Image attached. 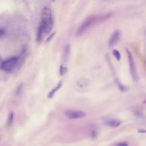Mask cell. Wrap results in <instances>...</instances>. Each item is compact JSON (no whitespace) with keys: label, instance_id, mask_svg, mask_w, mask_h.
<instances>
[{"label":"cell","instance_id":"ba28073f","mask_svg":"<svg viewBox=\"0 0 146 146\" xmlns=\"http://www.w3.org/2000/svg\"><path fill=\"white\" fill-rule=\"evenodd\" d=\"M121 122L117 119H111L106 122V124L107 126L112 128H116L119 126Z\"/></svg>","mask_w":146,"mask_h":146},{"label":"cell","instance_id":"2e32d148","mask_svg":"<svg viewBox=\"0 0 146 146\" xmlns=\"http://www.w3.org/2000/svg\"><path fill=\"white\" fill-rule=\"evenodd\" d=\"M14 114L13 112L10 113V115L8 117V122H7V125L8 126H11L12 124L13 123V119H14Z\"/></svg>","mask_w":146,"mask_h":146},{"label":"cell","instance_id":"7402d4cb","mask_svg":"<svg viewBox=\"0 0 146 146\" xmlns=\"http://www.w3.org/2000/svg\"><path fill=\"white\" fill-rule=\"evenodd\" d=\"M137 132L139 133H141V134H145L146 133V130L143 129H141L138 130Z\"/></svg>","mask_w":146,"mask_h":146},{"label":"cell","instance_id":"ffe728a7","mask_svg":"<svg viewBox=\"0 0 146 146\" xmlns=\"http://www.w3.org/2000/svg\"><path fill=\"white\" fill-rule=\"evenodd\" d=\"M5 34V31L4 29H1L0 30V37L1 38Z\"/></svg>","mask_w":146,"mask_h":146},{"label":"cell","instance_id":"5bb4252c","mask_svg":"<svg viewBox=\"0 0 146 146\" xmlns=\"http://www.w3.org/2000/svg\"><path fill=\"white\" fill-rule=\"evenodd\" d=\"M67 71V67L61 65L60 67L59 74L60 76H63L66 73Z\"/></svg>","mask_w":146,"mask_h":146},{"label":"cell","instance_id":"7c38bea8","mask_svg":"<svg viewBox=\"0 0 146 146\" xmlns=\"http://www.w3.org/2000/svg\"><path fill=\"white\" fill-rule=\"evenodd\" d=\"M70 44H67L64 50L63 57H64V61H66L68 59V56L70 54Z\"/></svg>","mask_w":146,"mask_h":146},{"label":"cell","instance_id":"9a60e30c","mask_svg":"<svg viewBox=\"0 0 146 146\" xmlns=\"http://www.w3.org/2000/svg\"><path fill=\"white\" fill-rule=\"evenodd\" d=\"M112 53L113 54L114 57L116 58V59L119 61L121 59V55H120V53L119 51H118L117 50H116V49H113V50Z\"/></svg>","mask_w":146,"mask_h":146},{"label":"cell","instance_id":"cb8c5ba5","mask_svg":"<svg viewBox=\"0 0 146 146\" xmlns=\"http://www.w3.org/2000/svg\"><path fill=\"white\" fill-rule=\"evenodd\" d=\"M50 1L52 2H54L55 1V0H50Z\"/></svg>","mask_w":146,"mask_h":146},{"label":"cell","instance_id":"7a4b0ae2","mask_svg":"<svg viewBox=\"0 0 146 146\" xmlns=\"http://www.w3.org/2000/svg\"><path fill=\"white\" fill-rule=\"evenodd\" d=\"M19 58L13 57L9 58L1 62V68L5 72L8 73L12 72L18 65Z\"/></svg>","mask_w":146,"mask_h":146},{"label":"cell","instance_id":"ac0fdd59","mask_svg":"<svg viewBox=\"0 0 146 146\" xmlns=\"http://www.w3.org/2000/svg\"><path fill=\"white\" fill-rule=\"evenodd\" d=\"M90 136L91 139L95 140L97 137V132L95 129H93L90 131Z\"/></svg>","mask_w":146,"mask_h":146},{"label":"cell","instance_id":"9c48e42d","mask_svg":"<svg viewBox=\"0 0 146 146\" xmlns=\"http://www.w3.org/2000/svg\"><path fill=\"white\" fill-rule=\"evenodd\" d=\"M89 84V81L88 78H83L79 79L77 82V85L80 88H87Z\"/></svg>","mask_w":146,"mask_h":146},{"label":"cell","instance_id":"3957f363","mask_svg":"<svg viewBox=\"0 0 146 146\" xmlns=\"http://www.w3.org/2000/svg\"><path fill=\"white\" fill-rule=\"evenodd\" d=\"M126 53L128 56V60H129V64L130 72L131 77L134 80L137 81L138 79V76H137V72L136 68L135 66V61L133 56L131 54L130 51L127 48H125Z\"/></svg>","mask_w":146,"mask_h":146},{"label":"cell","instance_id":"44dd1931","mask_svg":"<svg viewBox=\"0 0 146 146\" xmlns=\"http://www.w3.org/2000/svg\"><path fill=\"white\" fill-rule=\"evenodd\" d=\"M117 145L119 146H128V143L126 142H122L118 143Z\"/></svg>","mask_w":146,"mask_h":146},{"label":"cell","instance_id":"e0dca14e","mask_svg":"<svg viewBox=\"0 0 146 146\" xmlns=\"http://www.w3.org/2000/svg\"><path fill=\"white\" fill-rule=\"evenodd\" d=\"M23 84H20L16 89V92H15L16 95L17 96L20 95L21 93H22V90H23Z\"/></svg>","mask_w":146,"mask_h":146},{"label":"cell","instance_id":"603a6c76","mask_svg":"<svg viewBox=\"0 0 146 146\" xmlns=\"http://www.w3.org/2000/svg\"><path fill=\"white\" fill-rule=\"evenodd\" d=\"M144 66H145V68L146 69V60H145V62H144Z\"/></svg>","mask_w":146,"mask_h":146},{"label":"cell","instance_id":"5b68a950","mask_svg":"<svg viewBox=\"0 0 146 146\" xmlns=\"http://www.w3.org/2000/svg\"><path fill=\"white\" fill-rule=\"evenodd\" d=\"M53 19L51 9L45 7L42 9L41 13V21L48 22Z\"/></svg>","mask_w":146,"mask_h":146},{"label":"cell","instance_id":"8992f818","mask_svg":"<svg viewBox=\"0 0 146 146\" xmlns=\"http://www.w3.org/2000/svg\"><path fill=\"white\" fill-rule=\"evenodd\" d=\"M121 33L118 30L115 31L110 37L109 40V45L110 46H114L119 40Z\"/></svg>","mask_w":146,"mask_h":146},{"label":"cell","instance_id":"277c9868","mask_svg":"<svg viewBox=\"0 0 146 146\" xmlns=\"http://www.w3.org/2000/svg\"><path fill=\"white\" fill-rule=\"evenodd\" d=\"M64 114L66 117L71 119L82 118L85 117L86 115L83 111L72 109H67L64 111Z\"/></svg>","mask_w":146,"mask_h":146},{"label":"cell","instance_id":"4fadbf2b","mask_svg":"<svg viewBox=\"0 0 146 146\" xmlns=\"http://www.w3.org/2000/svg\"><path fill=\"white\" fill-rule=\"evenodd\" d=\"M116 82L117 85L119 89V90H120L121 92H125V91H127V90H128L127 88H126L124 85L120 83V82L119 81L117 78H116Z\"/></svg>","mask_w":146,"mask_h":146},{"label":"cell","instance_id":"8fae6325","mask_svg":"<svg viewBox=\"0 0 146 146\" xmlns=\"http://www.w3.org/2000/svg\"><path fill=\"white\" fill-rule=\"evenodd\" d=\"M62 85H63V82H62V81H60L57 84V86L55 88H54L53 89L48 93V98H49V99H51V98H52L54 96V94L57 92L58 90H59L61 88Z\"/></svg>","mask_w":146,"mask_h":146},{"label":"cell","instance_id":"d4e9b609","mask_svg":"<svg viewBox=\"0 0 146 146\" xmlns=\"http://www.w3.org/2000/svg\"><path fill=\"white\" fill-rule=\"evenodd\" d=\"M143 103H146V100H145V101H144V102H143Z\"/></svg>","mask_w":146,"mask_h":146},{"label":"cell","instance_id":"d6986e66","mask_svg":"<svg viewBox=\"0 0 146 146\" xmlns=\"http://www.w3.org/2000/svg\"><path fill=\"white\" fill-rule=\"evenodd\" d=\"M56 34V32H53V33H52V34H51V35H49V36L48 37L46 41V42H50V41H51V40L53 39L54 36Z\"/></svg>","mask_w":146,"mask_h":146},{"label":"cell","instance_id":"52a82bcc","mask_svg":"<svg viewBox=\"0 0 146 146\" xmlns=\"http://www.w3.org/2000/svg\"><path fill=\"white\" fill-rule=\"evenodd\" d=\"M45 25L46 23L44 21H41L36 34V41L38 43H40L41 41L43 33H45Z\"/></svg>","mask_w":146,"mask_h":146},{"label":"cell","instance_id":"6da1fadb","mask_svg":"<svg viewBox=\"0 0 146 146\" xmlns=\"http://www.w3.org/2000/svg\"><path fill=\"white\" fill-rule=\"evenodd\" d=\"M112 16V13H107L102 15L92 16L88 18L80 26L77 32L78 35H81L90 27L98 23H102L108 20Z\"/></svg>","mask_w":146,"mask_h":146},{"label":"cell","instance_id":"30bf717a","mask_svg":"<svg viewBox=\"0 0 146 146\" xmlns=\"http://www.w3.org/2000/svg\"><path fill=\"white\" fill-rule=\"evenodd\" d=\"M26 52H27V49L25 47L22 50L21 54L18 56L19 62L17 67H20L23 64L24 61H25L26 58Z\"/></svg>","mask_w":146,"mask_h":146}]
</instances>
